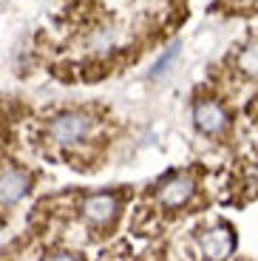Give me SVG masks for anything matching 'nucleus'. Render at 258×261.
<instances>
[{
	"label": "nucleus",
	"mask_w": 258,
	"mask_h": 261,
	"mask_svg": "<svg viewBox=\"0 0 258 261\" xmlns=\"http://www.w3.org/2000/svg\"><path fill=\"white\" fill-rule=\"evenodd\" d=\"M43 261H80L74 253H68V250H54V253H48Z\"/></svg>",
	"instance_id": "8"
},
{
	"label": "nucleus",
	"mask_w": 258,
	"mask_h": 261,
	"mask_svg": "<svg viewBox=\"0 0 258 261\" xmlns=\"http://www.w3.org/2000/svg\"><path fill=\"white\" fill-rule=\"evenodd\" d=\"M91 134H94V117L88 111H63L48 119L43 130L45 142L54 150H60V153L83 145Z\"/></svg>",
	"instance_id": "1"
},
{
	"label": "nucleus",
	"mask_w": 258,
	"mask_h": 261,
	"mask_svg": "<svg viewBox=\"0 0 258 261\" xmlns=\"http://www.w3.org/2000/svg\"><path fill=\"white\" fill-rule=\"evenodd\" d=\"M32 190V176L23 168L3 165L0 168V216H6L23 196Z\"/></svg>",
	"instance_id": "2"
},
{
	"label": "nucleus",
	"mask_w": 258,
	"mask_h": 261,
	"mask_svg": "<svg viewBox=\"0 0 258 261\" xmlns=\"http://www.w3.org/2000/svg\"><path fill=\"white\" fill-rule=\"evenodd\" d=\"M122 204H119V196L116 193H91L83 202V219L91 227H108L116 222Z\"/></svg>",
	"instance_id": "4"
},
{
	"label": "nucleus",
	"mask_w": 258,
	"mask_h": 261,
	"mask_svg": "<svg viewBox=\"0 0 258 261\" xmlns=\"http://www.w3.org/2000/svg\"><path fill=\"white\" fill-rule=\"evenodd\" d=\"M196 247L207 261H224L236 250V236L227 224H216V227L196 233Z\"/></svg>",
	"instance_id": "3"
},
{
	"label": "nucleus",
	"mask_w": 258,
	"mask_h": 261,
	"mask_svg": "<svg viewBox=\"0 0 258 261\" xmlns=\"http://www.w3.org/2000/svg\"><path fill=\"white\" fill-rule=\"evenodd\" d=\"M239 68L247 74V77L258 80V40H250L239 54Z\"/></svg>",
	"instance_id": "7"
},
{
	"label": "nucleus",
	"mask_w": 258,
	"mask_h": 261,
	"mask_svg": "<svg viewBox=\"0 0 258 261\" xmlns=\"http://www.w3.org/2000/svg\"><path fill=\"white\" fill-rule=\"evenodd\" d=\"M193 193H196L193 176H187V173H173L170 179H165V182L159 185L156 202H159V207H165V210H176V207H182V204L190 202Z\"/></svg>",
	"instance_id": "5"
},
{
	"label": "nucleus",
	"mask_w": 258,
	"mask_h": 261,
	"mask_svg": "<svg viewBox=\"0 0 258 261\" xmlns=\"http://www.w3.org/2000/svg\"><path fill=\"white\" fill-rule=\"evenodd\" d=\"M193 122L207 137H221L227 130V125H230V117H227V111L216 99H201L193 108Z\"/></svg>",
	"instance_id": "6"
}]
</instances>
